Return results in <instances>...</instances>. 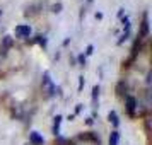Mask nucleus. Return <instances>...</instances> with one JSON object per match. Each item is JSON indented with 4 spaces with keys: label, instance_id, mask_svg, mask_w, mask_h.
Here are the masks:
<instances>
[{
    "label": "nucleus",
    "instance_id": "f257e3e1",
    "mask_svg": "<svg viewBox=\"0 0 152 145\" xmlns=\"http://www.w3.org/2000/svg\"><path fill=\"white\" fill-rule=\"evenodd\" d=\"M41 87H43V92H45V96H46V97L55 96L56 87L53 85V82H51V79H50V74H48V72H45V74H43V82H41Z\"/></svg>",
    "mask_w": 152,
    "mask_h": 145
},
{
    "label": "nucleus",
    "instance_id": "f03ea898",
    "mask_svg": "<svg viewBox=\"0 0 152 145\" xmlns=\"http://www.w3.org/2000/svg\"><path fill=\"white\" fill-rule=\"evenodd\" d=\"M15 34L19 38H29L31 34V28L28 24H21V26H15Z\"/></svg>",
    "mask_w": 152,
    "mask_h": 145
},
{
    "label": "nucleus",
    "instance_id": "7ed1b4c3",
    "mask_svg": "<svg viewBox=\"0 0 152 145\" xmlns=\"http://www.w3.org/2000/svg\"><path fill=\"white\" fill-rule=\"evenodd\" d=\"M29 142H31L33 145H43L45 144L43 137L38 133V131H31V133H29Z\"/></svg>",
    "mask_w": 152,
    "mask_h": 145
},
{
    "label": "nucleus",
    "instance_id": "20e7f679",
    "mask_svg": "<svg viewBox=\"0 0 152 145\" xmlns=\"http://www.w3.org/2000/svg\"><path fill=\"white\" fill-rule=\"evenodd\" d=\"M149 34V15L144 14V21H142V28H140V36H147Z\"/></svg>",
    "mask_w": 152,
    "mask_h": 145
},
{
    "label": "nucleus",
    "instance_id": "39448f33",
    "mask_svg": "<svg viewBox=\"0 0 152 145\" xmlns=\"http://www.w3.org/2000/svg\"><path fill=\"white\" fill-rule=\"evenodd\" d=\"M135 108H137V101H135V97L128 96V97H126V111H128L130 114H133Z\"/></svg>",
    "mask_w": 152,
    "mask_h": 145
},
{
    "label": "nucleus",
    "instance_id": "423d86ee",
    "mask_svg": "<svg viewBox=\"0 0 152 145\" xmlns=\"http://www.w3.org/2000/svg\"><path fill=\"white\" fill-rule=\"evenodd\" d=\"M97 99H99V85H94L92 87V106L94 108L97 106Z\"/></svg>",
    "mask_w": 152,
    "mask_h": 145
},
{
    "label": "nucleus",
    "instance_id": "0eeeda50",
    "mask_svg": "<svg viewBox=\"0 0 152 145\" xmlns=\"http://www.w3.org/2000/svg\"><path fill=\"white\" fill-rule=\"evenodd\" d=\"M118 142H120V133H118L116 130L111 131V135H110V145H118Z\"/></svg>",
    "mask_w": 152,
    "mask_h": 145
},
{
    "label": "nucleus",
    "instance_id": "6e6552de",
    "mask_svg": "<svg viewBox=\"0 0 152 145\" xmlns=\"http://www.w3.org/2000/svg\"><path fill=\"white\" fill-rule=\"evenodd\" d=\"M60 123H62V116L58 114V116L55 118V125H53V135H55V137L60 133Z\"/></svg>",
    "mask_w": 152,
    "mask_h": 145
},
{
    "label": "nucleus",
    "instance_id": "1a4fd4ad",
    "mask_svg": "<svg viewBox=\"0 0 152 145\" xmlns=\"http://www.w3.org/2000/svg\"><path fill=\"white\" fill-rule=\"evenodd\" d=\"M108 119H110V121L115 125V126H118V123H120V121H118V114L115 113V111H110V114H108Z\"/></svg>",
    "mask_w": 152,
    "mask_h": 145
},
{
    "label": "nucleus",
    "instance_id": "9d476101",
    "mask_svg": "<svg viewBox=\"0 0 152 145\" xmlns=\"http://www.w3.org/2000/svg\"><path fill=\"white\" fill-rule=\"evenodd\" d=\"M4 44H5V48H9V46L12 44V39H10V36H5V38H4Z\"/></svg>",
    "mask_w": 152,
    "mask_h": 145
},
{
    "label": "nucleus",
    "instance_id": "9b49d317",
    "mask_svg": "<svg viewBox=\"0 0 152 145\" xmlns=\"http://www.w3.org/2000/svg\"><path fill=\"white\" fill-rule=\"evenodd\" d=\"M51 10H53V12H60V10H62V4H55V5L51 7Z\"/></svg>",
    "mask_w": 152,
    "mask_h": 145
},
{
    "label": "nucleus",
    "instance_id": "f8f14e48",
    "mask_svg": "<svg viewBox=\"0 0 152 145\" xmlns=\"http://www.w3.org/2000/svg\"><path fill=\"white\" fill-rule=\"evenodd\" d=\"M82 87H84V75H80L79 77V90L82 89Z\"/></svg>",
    "mask_w": 152,
    "mask_h": 145
},
{
    "label": "nucleus",
    "instance_id": "ddd939ff",
    "mask_svg": "<svg viewBox=\"0 0 152 145\" xmlns=\"http://www.w3.org/2000/svg\"><path fill=\"white\" fill-rule=\"evenodd\" d=\"M79 63H80L82 67L86 65V56H84V55H79Z\"/></svg>",
    "mask_w": 152,
    "mask_h": 145
},
{
    "label": "nucleus",
    "instance_id": "4468645a",
    "mask_svg": "<svg viewBox=\"0 0 152 145\" xmlns=\"http://www.w3.org/2000/svg\"><path fill=\"white\" fill-rule=\"evenodd\" d=\"M92 51H94V46H92V44H89V46H87V50H86V53H87V55H92Z\"/></svg>",
    "mask_w": 152,
    "mask_h": 145
}]
</instances>
